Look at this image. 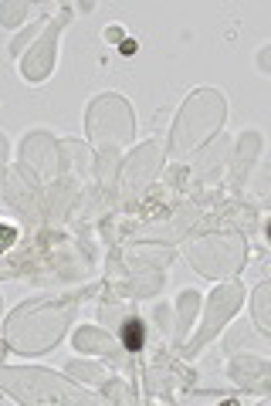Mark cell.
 <instances>
[{"label":"cell","mask_w":271,"mask_h":406,"mask_svg":"<svg viewBox=\"0 0 271 406\" xmlns=\"http://www.w3.org/2000/svg\"><path fill=\"white\" fill-rule=\"evenodd\" d=\"M122 342H126V349H142V322L139 318H129L126 325H122Z\"/></svg>","instance_id":"obj_1"},{"label":"cell","mask_w":271,"mask_h":406,"mask_svg":"<svg viewBox=\"0 0 271 406\" xmlns=\"http://www.w3.org/2000/svg\"><path fill=\"white\" fill-rule=\"evenodd\" d=\"M14 241H17V230L10 227V224H0V251H7Z\"/></svg>","instance_id":"obj_2"}]
</instances>
